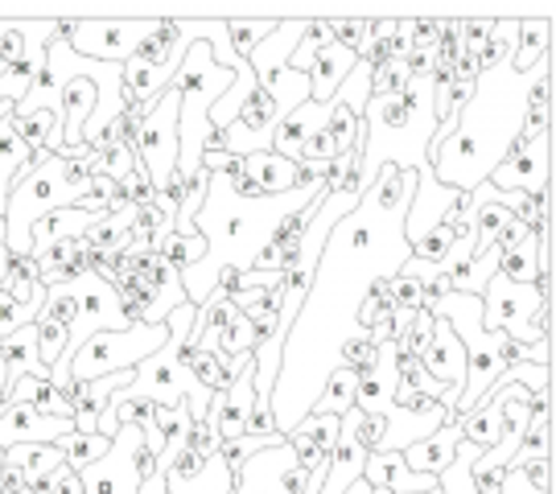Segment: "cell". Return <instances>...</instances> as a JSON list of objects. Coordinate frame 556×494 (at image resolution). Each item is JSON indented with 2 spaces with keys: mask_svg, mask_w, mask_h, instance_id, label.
Returning <instances> with one entry per match:
<instances>
[{
  "mask_svg": "<svg viewBox=\"0 0 556 494\" xmlns=\"http://www.w3.org/2000/svg\"><path fill=\"white\" fill-rule=\"evenodd\" d=\"M140 449H144V436H140L137 425H119L108 454L79 470L83 494H140Z\"/></svg>",
  "mask_w": 556,
  "mask_h": 494,
  "instance_id": "cell-11",
  "label": "cell"
},
{
  "mask_svg": "<svg viewBox=\"0 0 556 494\" xmlns=\"http://www.w3.org/2000/svg\"><path fill=\"white\" fill-rule=\"evenodd\" d=\"M4 119H13V103H4V99H0V124H4Z\"/></svg>",
  "mask_w": 556,
  "mask_h": 494,
  "instance_id": "cell-56",
  "label": "cell"
},
{
  "mask_svg": "<svg viewBox=\"0 0 556 494\" xmlns=\"http://www.w3.org/2000/svg\"><path fill=\"white\" fill-rule=\"evenodd\" d=\"M75 317H79V301H75V293H71L66 284L46 289V309H41V321H54V326H62V330H71V326H75Z\"/></svg>",
  "mask_w": 556,
  "mask_h": 494,
  "instance_id": "cell-43",
  "label": "cell"
},
{
  "mask_svg": "<svg viewBox=\"0 0 556 494\" xmlns=\"http://www.w3.org/2000/svg\"><path fill=\"white\" fill-rule=\"evenodd\" d=\"M165 491L169 494H236V478L223 466L219 457H206L202 474L194 478H174L165 474Z\"/></svg>",
  "mask_w": 556,
  "mask_h": 494,
  "instance_id": "cell-30",
  "label": "cell"
},
{
  "mask_svg": "<svg viewBox=\"0 0 556 494\" xmlns=\"http://www.w3.org/2000/svg\"><path fill=\"white\" fill-rule=\"evenodd\" d=\"M392 301H396L400 314H425V284L408 273L392 277Z\"/></svg>",
  "mask_w": 556,
  "mask_h": 494,
  "instance_id": "cell-47",
  "label": "cell"
},
{
  "mask_svg": "<svg viewBox=\"0 0 556 494\" xmlns=\"http://www.w3.org/2000/svg\"><path fill=\"white\" fill-rule=\"evenodd\" d=\"M75 202H79V194L66 186V161L50 157V153H34L13 181L9 202H4L0 243L9 248V256H29L34 223L62 211V206H75Z\"/></svg>",
  "mask_w": 556,
  "mask_h": 494,
  "instance_id": "cell-5",
  "label": "cell"
},
{
  "mask_svg": "<svg viewBox=\"0 0 556 494\" xmlns=\"http://www.w3.org/2000/svg\"><path fill=\"white\" fill-rule=\"evenodd\" d=\"M478 445H470V441H462L457 445L454 461L445 466L438 474V494H475V482H470V466L478 461Z\"/></svg>",
  "mask_w": 556,
  "mask_h": 494,
  "instance_id": "cell-34",
  "label": "cell"
},
{
  "mask_svg": "<svg viewBox=\"0 0 556 494\" xmlns=\"http://www.w3.org/2000/svg\"><path fill=\"white\" fill-rule=\"evenodd\" d=\"M153 425L161 429V457H157V474H169L174 461L186 454V433H190V408L178 404V408H157Z\"/></svg>",
  "mask_w": 556,
  "mask_h": 494,
  "instance_id": "cell-25",
  "label": "cell"
},
{
  "mask_svg": "<svg viewBox=\"0 0 556 494\" xmlns=\"http://www.w3.org/2000/svg\"><path fill=\"white\" fill-rule=\"evenodd\" d=\"M140 494H169V491H165V474L144 478V482H140Z\"/></svg>",
  "mask_w": 556,
  "mask_h": 494,
  "instance_id": "cell-54",
  "label": "cell"
},
{
  "mask_svg": "<svg viewBox=\"0 0 556 494\" xmlns=\"http://www.w3.org/2000/svg\"><path fill=\"white\" fill-rule=\"evenodd\" d=\"M4 404H29L41 416L71 420V395L62 392V388H54L50 379H21L17 388L4 395Z\"/></svg>",
  "mask_w": 556,
  "mask_h": 494,
  "instance_id": "cell-26",
  "label": "cell"
},
{
  "mask_svg": "<svg viewBox=\"0 0 556 494\" xmlns=\"http://www.w3.org/2000/svg\"><path fill=\"white\" fill-rule=\"evenodd\" d=\"M363 482L388 494H438V478L408 470L404 454H371L363 466Z\"/></svg>",
  "mask_w": 556,
  "mask_h": 494,
  "instance_id": "cell-16",
  "label": "cell"
},
{
  "mask_svg": "<svg viewBox=\"0 0 556 494\" xmlns=\"http://www.w3.org/2000/svg\"><path fill=\"white\" fill-rule=\"evenodd\" d=\"M498 277H507L511 284H540V236H532L519 243L511 256H503Z\"/></svg>",
  "mask_w": 556,
  "mask_h": 494,
  "instance_id": "cell-33",
  "label": "cell"
},
{
  "mask_svg": "<svg viewBox=\"0 0 556 494\" xmlns=\"http://www.w3.org/2000/svg\"><path fill=\"white\" fill-rule=\"evenodd\" d=\"M62 351H66V330L54 326V321H41L38 317V358L46 371H54L59 367Z\"/></svg>",
  "mask_w": 556,
  "mask_h": 494,
  "instance_id": "cell-46",
  "label": "cell"
},
{
  "mask_svg": "<svg viewBox=\"0 0 556 494\" xmlns=\"http://www.w3.org/2000/svg\"><path fill=\"white\" fill-rule=\"evenodd\" d=\"M548 59H553V13H544V17H519L511 66H516L519 75H532Z\"/></svg>",
  "mask_w": 556,
  "mask_h": 494,
  "instance_id": "cell-23",
  "label": "cell"
},
{
  "mask_svg": "<svg viewBox=\"0 0 556 494\" xmlns=\"http://www.w3.org/2000/svg\"><path fill=\"white\" fill-rule=\"evenodd\" d=\"M355 395H358V376L355 371H346V367H338L334 376L326 379V388H321L318 404H314V416H342L355 408Z\"/></svg>",
  "mask_w": 556,
  "mask_h": 494,
  "instance_id": "cell-31",
  "label": "cell"
},
{
  "mask_svg": "<svg viewBox=\"0 0 556 494\" xmlns=\"http://www.w3.org/2000/svg\"><path fill=\"white\" fill-rule=\"evenodd\" d=\"M169 338V326H128V330H100L79 346V355L71 358L66 376L71 383L83 379H108L119 371H137L149 355H157Z\"/></svg>",
  "mask_w": 556,
  "mask_h": 494,
  "instance_id": "cell-6",
  "label": "cell"
},
{
  "mask_svg": "<svg viewBox=\"0 0 556 494\" xmlns=\"http://www.w3.org/2000/svg\"><path fill=\"white\" fill-rule=\"evenodd\" d=\"M119 198H124V206H149L153 202V181L144 174V165H137L128 178L119 181Z\"/></svg>",
  "mask_w": 556,
  "mask_h": 494,
  "instance_id": "cell-49",
  "label": "cell"
},
{
  "mask_svg": "<svg viewBox=\"0 0 556 494\" xmlns=\"http://www.w3.org/2000/svg\"><path fill=\"white\" fill-rule=\"evenodd\" d=\"M503 400L507 392L503 388H491L486 400L478 404L475 413L457 416V425H462V441H470L478 449H495L503 433H507V416H503Z\"/></svg>",
  "mask_w": 556,
  "mask_h": 494,
  "instance_id": "cell-21",
  "label": "cell"
},
{
  "mask_svg": "<svg viewBox=\"0 0 556 494\" xmlns=\"http://www.w3.org/2000/svg\"><path fill=\"white\" fill-rule=\"evenodd\" d=\"M326 119H330V103H301V107H293L273 132V153L301 165V144L314 137Z\"/></svg>",
  "mask_w": 556,
  "mask_h": 494,
  "instance_id": "cell-17",
  "label": "cell"
},
{
  "mask_svg": "<svg viewBox=\"0 0 556 494\" xmlns=\"http://www.w3.org/2000/svg\"><path fill=\"white\" fill-rule=\"evenodd\" d=\"M355 62H358L355 54L346 46H338V41L321 46L318 54H314V62H309V71H305L309 75V103H330Z\"/></svg>",
  "mask_w": 556,
  "mask_h": 494,
  "instance_id": "cell-20",
  "label": "cell"
},
{
  "mask_svg": "<svg viewBox=\"0 0 556 494\" xmlns=\"http://www.w3.org/2000/svg\"><path fill=\"white\" fill-rule=\"evenodd\" d=\"M178 21H169V17H161L157 21V29L149 34V38L140 41L137 50H132V59L128 62H140V66H161V62L169 59V50L178 46Z\"/></svg>",
  "mask_w": 556,
  "mask_h": 494,
  "instance_id": "cell-37",
  "label": "cell"
},
{
  "mask_svg": "<svg viewBox=\"0 0 556 494\" xmlns=\"http://www.w3.org/2000/svg\"><path fill=\"white\" fill-rule=\"evenodd\" d=\"M132 227H137V206H124V211H116V215L96 218V227L83 236V243L96 248V252L116 256V252H124V248L132 243Z\"/></svg>",
  "mask_w": 556,
  "mask_h": 494,
  "instance_id": "cell-29",
  "label": "cell"
},
{
  "mask_svg": "<svg viewBox=\"0 0 556 494\" xmlns=\"http://www.w3.org/2000/svg\"><path fill=\"white\" fill-rule=\"evenodd\" d=\"M41 317V309H34V305H21L17 296H9L4 289H0V342L9 334H17V330H25V326H34Z\"/></svg>",
  "mask_w": 556,
  "mask_h": 494,
  "instance_id": "cell-44",
  "label": "cell"
},
{
  "mask_svg": "<svg viewBox=\"0 0 556 494\" xmlns=\"http://www.w3.org/2000/svg\"><path fill=\"white\" fill-rule=\"evenodd\" d=\"M25 491V478H21L17 466H9V461H0V494H17Z\"/></svg>",
  "mask_w": 556,
  "mask_h": 494,
  "instance_id": "cell-53",
  "label": "cell"
},
{
  "mask_svg": "<svg viewBox=\"0 0 556 494\" xmlns=\"http://www.w3.org/2000/svg\"><path fill=\"white\" fill-rule=\"evenodd\" d=\"M178 91L165 87L137 128L132 157H140V165H144V174L153 181V194H161L169 186V178L178 174Z\"/></svg>",
  "mask_w": 556,
  "mask_h": 494,
  "instance_id": "cell-8",
  "label": "cell"
},
{
  "mask_svg": "<svg viewBox=\"0 0 556 494\" xmlns=\"http://www.w3.org/2000/svg\"><path fill=\"white\" fill-rule=\"evenodd\" d=\"M9 248H4V243H0V284H4V273H9Z\"/></svg>",
  "mask_w": 556,
  "mask_h": 494,
  "instance_id": "cell-55",
  "label": "cell"
},
{
  "mask_svg": "<svg viewBox=\"0 0 556 494\" xmlns=\"http://www.w3.org/2000/svg\"><path fill=\"white\" fill-rule=\"evenodd\" d=\"M108 445H112L108 436H100V433H75V429H71V433H66V436L59 441L62 457H66V466H71L75 474H79L83 466L100 461V457L108 454Z\"/></svg>",
  "mask_w": 556,
  "mask_h": 494,
  "instance_id": "cell-36",
  "label": "cell"
},
{
  "mask_svg": "<svg viewBox=\"0 0 556 494\" xmlns=\"http://www.w3.org/2000/svg\"><path fill=\"white\" fill-rule=\"evenodd\" d=\"M486 181L495 186L498 194H523V198L553 194V132L536 140L516 137L511 153L503 157V165Z\"/></svg>",
  "mask_w": 556,
  "mask_h": 494,
  "instance_id": "cell-10",
  "label": "cell"
},
{
  "mask_svg": "<svg viewBox=\"0 0 556 494\" xmlns=\"http://www.w3.org/2000/svg\"><path fill=\"white\" fill-rule=\"evenodd\" d=\"M96 218L91 211H79V206H62L54 215H46L34 223V236H29V256L41 259L50 248H59L66 239H83L91 227H96Z\"/></svg>",
  "mask_w": 556,
  "mask_h": 494,
  "instance_id": "cell-18",
  "label": "cell"
},
{
  "mask_svg": "<svg viewBox=\"0 0 556 494\" xmlns=\"http://www.w3.org/2000/svg\"><path fill=\"white\" fill-rule=\"evenodd\" d=\"M420 367L438 379V383L454 388L457 400H462V388H466V351H462L457 334L441 317H433V338H429V346L420 355Z\"/></svg>",
  "mask_w": 556,
  "mask_h": 494,
  "instance_id": "cell-15",
  "label": "cell"
},
{
  "mask_svg": "<svg viewBox=\"0 0 556 494\" xmlns=\"http://www.w3.org/2000/svg\"><path fill=\"white\" fill-rule=\"evenodd\" d=\"M321 194L326 190H289V194H277V198H236L223 174H211L206 202H202V211L194 215V231L206 239V256L178 273L186 301L194 309L206 305V296L219 289V277L227 268L239 273V277L252 273L280 218L305 211Z\"/></svg>",
  "mask_w": 556,
  "mask_h": 494,
  "instance_id": "cell-3",
  "label": "cell"
},
{
  "mask_svg": "<svg viewBox=\"0 0 556 494\" xmlns=\"http://www.w3.org/2000/svg\"><path fill=\"white\" fill-rule=\"evenodd\" d=\"M83 252H87L83 239H66V243H59V248H50V252L38 259V280L46 284V289H54V284H66V280L83 277V273H87Z\"/></svg>",
  "mask_w": 556,
  "mask_h": 494,
  "instance_id": "cell-28",
  "label": "cell"
},
{
  "mask_svg": "<svg viewBox=\"0 0 556 494\" xmlns=\"http://www.w3.org/2000/svg\"><path fill=\"white\" fill-rule=\"evenodd\" d=\"M0 358H4V395L13 392L21 379H50V371L41 367L38 358V321L4 338L0 342Z\"/></svg>",
  "mask_w": 556,
  "mask_h": 494,
  "instance_id": "cell-19",
  "label": "cell"
},
{
  "mask_svg": "<svg viewBox=\"0 0 556 494\" xmlns=\"http://www.w3.org/2000/svg\"><path fill=\"white\" fill-rule=\"evenodd\" d=\"M544 75H553V59L532 75H519L511 59L478 71L475 91L454 116V132L429 144L433 181L457 194H475L511 153L516 137L523 132L528 96Z\"/></svg>",
  "mask_w": 556,
  "mask_h": 494,
  "instance_id": "cell-2",
  "label": "cell"
},
{
  "mask_svg": "<svg viewBox=\"0 0 556 494\" xmlns=\"http://www.w3.org/2000/svg\"><path fill=\"white\" fill-rule=\"evenodd\" d=\"M326 466L314 474L301 470L289 441H280L273 449H260L252 461H243V470L236 474V494H321Z\"/></svg>",
  "mask_w": 556,
  "mask_h": 494,
  "instance_id": "cell-9",
  "label": "cell"
},
{
  "mask_svg": "<svg viewBox=\"0 0 556 494\" xmlns=\"http://www.w3.org/2000/svg\"><path fill=\"white\" fill-rule=\"evenodd\" d=\"M396 314V301H392V280H376L367 296H363V309H358V326L363 330H371L379 321H388V317Z\"/></svg>",
  "mask_w": 556,
  "mask_h": 494,
  "instance_id": "cell-40",
  "label": "cell"
},
{
  "mask_svg": "<svg viewBox=\"0 0 556 494\" xmlns=\"http://www.w3.org/2000/svg\"><path fill=\"white\" fill-rule=\"evenodd\" d=\"M219 445H223L219 433H215L206 420L190 425V433H186V454H194V457H202V461H206V457L219 454Z\"/></svg>",
  "mask_w": 556,
  "mask_h": 494,
  "instance_id": "cell-51",
  "label": "cell"
},
{
  "mask_svg": "<svg viewBox=\"0 0 556 494\" xmlns=\"http://www.w3.org/2000/svg\"><path fill=\"white\" fill-rule=\"evenodd\" d=\"M34 494H83V482H79V474H75L71 466H59V470L46 478V482H38V486H34Z\"/></svg>",
  "mask_w": 556,
  "mask_h": 494,
  "instance_id": "cell-52",
  "label": "cell"
},
{
  "mask_svg": "<svg viewBox=\"0 0 556 494\" xmlns=\"http://www.w3.org/2000/svg\"><path fill=\"white\" fill-rule=\"evenodd\" d=\"M4 461L17 466L29 491H34L38 482H46L59 466H66V457H62L59 445H13V449H4Z\"/></svg>",
  "mask_w": 556,
  "mask_h": 494,
  "instance_id": "cell-27",
  "label": "cell"
},
{
  "mask_svg": "<svg viewBox=\"0 0 556 494\" xmlns=\"http://www.w3.org/2000/svg\"><path fill=\"white\" fill-rule=\"evenodd\" d=\"M338 425H342L338 416H314L309 413L289 436H298V441H305V445H314V449H321V454H330V449H334V441H338Z\"/></svg>",
  "mask_w": 556,
  "mask_h": 494,
  "instance_id": "cell-42",
  "label": "cell"
},
{
  "mask_svg": "<svg viewBox=\"0 0 556 494\" xmlns=\"http://www.w3.org/2000/svg\"><path fill=\"white\" fill-rule=\"evenodd\" d=\"M243 174L256 181L268 198L298 190V186H293V181H298V165L277 157V153H252V157H243Z\"/></svg>",
  "mask_w": 556,
  "mask_h": 494,
  "instance_id": "cell-24",
  "label": "cell"
},
{
  "mask_svg": "<svg viewBox=\"0 0 556 494\" xmlns=\"http://www.w3.org/2000/svg\"><path fill=\"white\" fill-rule=\"evenodd\" d=\"M0 461H4V454H0Z\"/></svg>",
  "mask_w": 556,
  "mask_h": 494,
  "instance_id": "cell-58",
  "label": "cell"
},
{
  "mask_svg": "<svg viewBox=\"0 0 556 494\" xmlns=\"http://www.w3.org/2000/svg\"><path fill=\"white\" fill-rule=\"evenodd\" d=\"M433 132H438V112H433V83L429 79H413L400 96L367 99L355 144V186L367 194L376 186L379 169H388V165H396L404 174H425Z\"/></svg>",
  "mask_w": 556,
  "mask_h": 494,
  "instance_id": "cell-4",
  "label": "cell"
},
{
  "mask_svg": "<svg viewBox=\"0 0 556 494\" xmlns=\"http://www.w3.org/2000/svg\"><path fill=\"white\" fill-rule=\"evenodd\" d=\"M161 17H140V21H124V17H79V21H59V38L71 41V50L79 59H96V62H124L132 59L140 41L157 29Z\"/></svg>",
  "mask_w": 556,
  "mask_h": 494,
  "instance_id": "cell-7",
  "label": "cell"
},
{
  "mask_svg": "<svg viewBox=\"0 0 556 494\" xmlns=\"http://www.w3.org/2000/svg\"><path fill=\"white\" fill-rule=\"evenodd\" d=\"M38 75H41V62H13V66H4L0 71V99L17 107L21 99L29 96V87H34Z\"/></svg>",
  "mask_w": 556,
  "mask_h": 494,
  "instance_id": "cell-39",
  "label": "cell"
},
{
  "mask_svg": "<svg viewBox=\"0 0 556 494\" xmlns=\"http://www.w3.org/2000/svg\"><path fill=\"white\" fill-rule=\"evenodd\" d=\"M408 83H413V71H408V62H383V66H376V71H371V99L400 96Z\"/></svg>",
  "mask_w": 556,
  "mask_h": 494,
  "instance_id": "cell-45",
  "label": "cell"
},
{
  "mask_svg": "<svg viewBox=\"0 0 556 494\" xmlns=\"http://www.w3.org/2000/svg\"><path fill=\"white\" fill-rule=\"evenodd\" d=\"M277 29V21L273 17H227V38H231V50H236V59L248 62V54L256 50L260 41L268 38Z\"/></svg>",
  "mask_w": 556,
  "mask_h": 494,
  "instance_id": "cell-35",
  "label": "cell"
},
{
  "mask_svg": "<svg viewBox=\"0 0 556 494\" xmlns=\"http://www.w3.org/2000/svg\"><path fill=\"white\" fill-rule=\"evenodd\" d=\"M153 256H161L165 264H174V268H190V264H199L206 256V239L202 236H178V231H165V236L153 239Z\"/></svg>",
  "mask_w": 556,
  "mask_h": 494,
  "instance_id": "cell-32",
  "label": "cell"
},
{
  "mask_svg": "<svg viewBox=\"0 0 556 494\" xmlns=\"http://www.w3.org/2000/svg\"><path fill=\"white\" fill-rule=\"evenodd\" d=\"M330 29H334V41L346 46L351 54H363L371 46V34H376V21L371 17H330Z\"/></svg>",
  "mask_w": 556,
  "mask_h": 494,
  "instance_id": "cell-41",
  "label": "cell"
},
{
  "mask_svg": "<svg viewBox=\"0 0 556 494\" xmlns=\"http://www.w3.org/2000/svg\"><path fill=\"white\" fill-rule=\"evenodd\" d=\"M457 445H462V425H457V416H454V420L441 425L433 436H425V441H417V445H408V449H404V466L417 470V474L438 478L441 470L454 461Z\"/></svg>",
  "mask_w": 556,
  "mask_h": 494,
  "instance_id": "cell-22",
  "label": "cell"
},
{
  "mask_svg": "<svg viewBox=\"0 0 556 494\" xmlns=\"http://www.w3.org/2000/svg\"><path fill=\"white\" fill-rule=\"evenodd\" d=\"M383 436H388V420H383V416H363V413H358L355 441L363 445V449H367V457L383 449Z\"/></svg>",
  "mask_w": 556,
  "mask_h": 494,
  "instance_id": "cell-50",
  "label": "cell"
},
{
  "mask_svg": "<svg viewBox=\"0 0 556 494\" xmlns=\"http://www.w3.org/2000/svg\"><path fill=\"white\" fill-rule=\"evenodd\" d=\"M371 494H388V491H371Z\"/></svg>",
  "mask_w": 556,
  "mask_h": 494,
  "instance_id": "cell-57",
  "label": "cell"
},
{
  "mask_svg": "<svg viewBox=\"0 0 556 494\" xmlns=\"http://www.w3.org/2000/svg\"><path fill=\"white\" fill-rule=\"evenodd\" d=\"M75 429V420L41 416L29 404H0V454L13 445H59Z\"/></svg>",
  "mask_w": 556,
  "mask_h": 494,
  "instance_id": "cell-12",
  "label": "cell"
},
{
  "mask_svg": "<svg viewBox=\"0 0 556 494\" xmlns=\"http://www.w3.org/2000/svg\"><path fill=\"white\" fill-rule=\"evenodd\" d=\"M280 441H285L280 433H268V436L243 433V436H236V441H223L219 454H215V457H219L223 466L231 470V478H236L239 470H243V461H252V457H256L260 449H273V445H280Z\"/></svg>",
  "mask_w": 556,
  "mask_h": 494,
  "instance_id": "cell-38",
  "label": "cell"
},
{
  "mask_svg": "<svg viewBox=\"0 0 556 494\" xmlns=\"http://www.w3.org/2000/svg\"><path fill=\"white\" fill-rule=\"evenodd\" d=\"M355 425H358V408L342 416L338 425V441L330 449V466H326V482H321V494H346L363 478V466H367V449L355 441Z\"/></svg>",
  "mask_w": 556,
  "mask_h": 494,
  "instance_id": "cell-14",
  "label": "cell"
},
{
  "mask_svg": "<svg viewBox=\"0 0 556 494\" xmlns=\"http://www.w3.org/2000/svg\"><path fill=\"white\" fill-rule=\"evenodd\" d=\"M252 400H256V367H252V358H248V363H243V371L236 376V383L211 395V413H206V425L219 433V441H236V436L248 433Z\"/></svg>",
  "mask_w": 556,
  "mask_h": 494,
  "instance_id": "cell-13",
  "label": "cell"
},
{
  "mask_svg": "<svg viewBox=\"0 0 556 494\" xmlns=\"http://www.w3.org/2000/svg\"><path fill=\"white\" fill-rule=\"evenodd\" d=\"M417 194V174L396 165L379 169L376 186L358 198V206L338 223L301 301L298 321L280 346V371L273 388V425L289 436L314 413L326 379L338 371L342 346L363 338L358 326L363 296L376 280L400 277L413 259V243L404 239V215Z\"/></svg>",
  "mask_w": 556,
  "mask_h": 494,
  "instance_id": "cell-1",
  "label": "cell"
},
{
  "mask_svg": "<svg viewBox=\"0 0 556 494\" xmlns=\"http://www.w3.org/2000/svg\"><path fill=\"white\" fill-rule=\"evenodd\" d=\"M450 248H454V236H450L445 227H438V231H429L420 243H413V259H425V264H433V268H438L441 259L450 256Z\"/></svg>",
  "mask_w": 556,
  "mask_h": 494,
  "instance_id": "cell-48",
  "label": "cell"
}]
</instances>
